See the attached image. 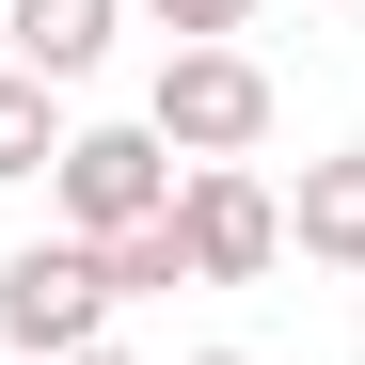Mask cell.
I'll return each mask as SVG.
<instances>
[{"mask_svg": "<svg viewBox=\"0 0 365 365\" xmlns=\"http://www.w3.org/2000/svg\"><path fill=\"white\" fill-rule=\"evenodd\" d=\"M111 16H128V0H0V32H16V64H32L48 96L111 64Z\"/></svg>", "mask_w": 365, "mask_h": 365, "instance_id": "cell-5", "label": "cell"}, {"mask_svg": "<svg viewBox=\"0 0 365 365\" xmlns=\"http://www.w3.org/2000/svg\"><path fill=\"white\" fill-rule=\"evenodd\" d=\"M286 255L365 270V159H302V191H286Z\"/></svg>", "mask_w": 365, "mask_h": 365, "instance_id": "cell-6", "label": "cell"}, {"mask_svg": "<svg viewBox=\"0 0 365 365\" xmlns=\"http://www.w3.org/2000/svg\"><path fill=\"white\" fill-rule=\"evenodd\" d=\"M191 365H255V349H191Z\"/></svg>", "mask_w": 365, "mask_h": 365, "instance_id": "cell-11", "label": "cell"}, {"mask_svg": "<svg viewBox=\"0 0 365 365\" xmlns=\"http://www.w3.org/2000/svg\"><path fill=\"white\" fill-rule=\"evenodd\" d=\"M96 334H111V255H96V238L0 255V349H16V365H80Z\"/></svg>", "mask_w": 365, "mask_h": 365, "instance_id": "cell-2", "label": "cell"}, {"mask_svg": "<svg viewBox=\"0 0 365 365\" xmlns=\"http://www.w3.org/2000/svg\"><path fill=\"white\" fill-rule=\"evenodd\" d=\"M159 286H191V238H175V222L111 238V302H159Z\"/></svg>", "mask_w": 365, "mask_h": 365, "instance_id": "cell-8", "label": "cell"}, {"mask_svg": "<svg viewBox=\"0 0 365 365\" xmlns=\"http://www.w3.org/2000/svg\"><path fill=\"white\" fill-rule=\"evenodd\" d=\"M143 128L191 159V175L255 159V143H270V64H255V48H175V64H159V96H143Z\"/></svg>", "mask_w": 365, "mask_h": 365, "instance_id": "cell-1", "label": "cell"}, {"mask_svg": "<svg viewBox=\"0 0 365 365\" xmlns=\"http://www.w3.org/2000/svg\"><path fill=\"white\" fill-rule=\"evenodd\" d=\"M175 238H191V286H255L286 255V207L222 159V175H175Z\"/></svg>", "mask_w": 365, "mask_h": 365, "instance_id": "cell-4", "label": "cell"}, {"mask_svg": "<svg viewBox=\"0 0 365 365\" xmlns=\"http://www.w3.org/2000/svg\"><path fill=\"white\" fill-rule=\"evenodd\" d=\"M64 143H80V128L48 111V80H32V64H0V191H32V175L64 159Z\"/></svg>", "mask_w": 365, "mask_h": 365, "instance_id": "cell-7", "label": "cell"}, {"mask_svg": "<svg viewBox=\"0 0 365 365\" xmlns=\"http://www.w3.org/2000/svg\"><path fill=\"white\" fill-rule=\"evenodd\" d=\"M175 175H191V159H175L159 128H80L64 159H48V191H64V238H96V255H111V238L175 222Z\"/></svg>", "mask_w": 365, "mask_h": 365, "instance_id": "cell-3", "label": "cell"}, {"mask_svg": "<svg viewBox=\"0 0 365 365\" xmlns=\"http://www.w3.org/2000/svg\"><path fill=\"white\" fill-rule=\"evenodd\" d=\"M143 16H159L175 48H238V16H255V0H143Z\"/></svg>", "mask_w": 365, "mask_h": 365, "instance_id": "cell-9", "label": "cell"}, {"mask_svg": "<svg viewBox=\"0 0 365 365\" xmlns=\"http://www.w3.org/2000/svg\"><path fill=\"white\" fill-rule=\"evenodd\" d=\"M80 365H143V349H111V334H96V349H80Z\"/></svg>", "mask_w": 365, "mask_h": 365, "instance_id": "cell-10", "label": "cell"}]
</instances>
